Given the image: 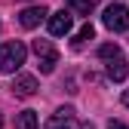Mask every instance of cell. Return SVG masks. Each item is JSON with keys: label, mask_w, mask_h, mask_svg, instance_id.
<instances>
[{"label": "cell", "mask_w": 129, "mask_h": 129, "mask_svg": "<svg viewBox=\"0 0 129 129\" xmlns=\"http://www.w3.org/2000/svg\"><path fill=\"white\" fill-rule=\"evenodd\" d=\"M37 126H40L37 111H19L15 114V129H37Z\"/></svg>", "instance_id": "obj_9"}, {"label": "cell", "mask_w": 129, "mask_h": 129, "mask_svg": "<svg viewBox=\"0 0 129 129\" xmlns=\"http://www.w3.org/2000/svg\"><path fill=\"white\" fill-rule=\"evenodd\" d=\"M99 55L105 58L108 77L117 80V83H123L126 74H129V68H126V58H123V52H120V46H117V43H105V46H99Z\"/></svg>", "instance_id": "obj_2"}, {"label": "cell", "mask_w": 129, "mask_h": 129, "mask_svg": "<svg viewBox=\"0 0 129 129\" xmlns=\"http://www.w3.org/2000/svg\"><path fill=\"white\" fill-rule=\"evenodd\" d=\"M46 15H49V9H46L43 3H37V6H25V9L19 12V25L31 31V28H37V25L46 19Z\"/></svg>", "instance_id": "obj_5"}, {"label": "cell", "mask_w": 129, "mask_h": 129, "mask_svg": "<svg viewBox=\"0 0 129 129\" xmlns=\"http://www.w3.org/2000/svg\"><path fill=\"white\" fill-rule=\"evenodd\" d=\"M108 129H129V126L120 123V120H108Z\"/></svg>", "instance_id": "obj_12"}, {"label": "cell", "mask_w": 129, "mask_h": 129, "mask_svg": "<svg viewBox=\"0 0 129 129\" xmlns=\"http://www.w3.org/2000/svg\"><path fill=\"white\" fill-rule=\"evenodd\" d=\"M64 3H68L74 12H83V15H89V12L95 9V3H99V0H64Z\"/></svg>", "instance_id": "obj_11"}, {"label": "cell", "mask_w": 129, "mask_h": 129, "mask_svg": "<svg viewBox=\"0 0 129 129\" xmlns=\"http://www.w3.org/2000/svg\"><path fill=\"white\" fill-rule=\"evenodd\" d=\"M80 129H92V123H83V126H80Z\"/></svg>", "instance_id": "obj_14"}, {"label": "cell", "mask_w": 129, "mask_h": 129, "mask_svg": "<svg viewBox=\"0 0 129 129\" xmlns=\"http://www.w3.org/2000/svg\"><path fill=\"white\" fill-rule=\"evenodd\" d=\"M31 49H34L37 61H40V71L43 74H52L55 71V64H58V52H55V46L49 40H34L31 43Z\"/></svg>", "instance_id": "obj_3"}, {"label": "cell", "mask_w": 129, "mask_h": 129, "mask_svg": "<svg viewBox=\"0 0 129 129\" xmlns=\"http://www.w3.org/2000/svg\"><path fill=\"white\" fill-rule=\"evenodd\" d=\"M71 123H74V108H58L55 114L46 120L43 129H71Z\"/></svg>", "instance_id": "obj_7"}, {"label": "cell", "mask_w": 129, "mask_h": 129, "mask_svg": "<svg viewBox=\"0 0 129 129\" xmlns=\"http://www.w3.org/2000/svg\"><path fill=\"white\" fill-rule=\"evenodd\" d=\"M25 58H28V49H25L22 40L0 43V74H15L25 64Z\"/></svg>", "instance_id": "obj_1"}, {"label": "cell", "mask_w": 129, "mask_h": 129, "mask_svg": "<svg viewBox=\"0 0 129 129\" xmlns=\"http://www.w3.org/2000/svg\"><path fill=\"white\" fill-rule=\"evenodd\" d=\"M12 92L19 95V99H31V95L37 92V77H31V74H19L12 80Z\"/></svg>", "instance_id": "obj_6"}, {"label": "cell", "mask_w": 129, "mask_h": 129, "mask_svg": "<svg viewBox=\"0 0 129 129\" xmlns=\"http://www.w3.org/2000/svg\"><path fill=\"white\" fill-rule=\"evenodd\" d=\"M71 25H74V22H71V15L64 12V9L49 15V34H52V37H61V34H68V31H71Z\"/></svg>", "instance_id": "obj_8"}, {"label": "cell", "mask_w": 129, "mask_h": 129, "mask_svg": "<svg viewBox=\"0 0 129 129\" xmlns=\"http://www.w3.org/2000/svg\"><path fill=\"white\" fill-rule=\"evenodd\" d=\"M123 105H126V108H129V89H126V92H123Z\"/></svg>", "instance_id": "obj_13"}, {"label": "cell", "mask_w": 129, "mask_h": 129, "mask_svg": "<svg viewBox=\"0 0 129 129\" xmlns=\"http://www.w3.org/2000/svg\"><path fill=\"white\" fill-rule=\"evenodd\" d=\"M102 22H105V28L108 31H129V9L123 6V3H111L108 9H105V15H102Z\"/></svg>", "instance_id": "obj_4"}, {"label": "cell", "mask_w": 129, "mask_h": 129, "mask_svg": "<svg viewBox=\"0 0 129 129\" xmlns=\"http://www.w3.org/2000/svg\"><path fill=\"white\" fill-rule=\"evenodd\" d=\"M0 126H3V120H0Z\"/></svg>", "instance_id": "obj_15"}, {"label": "cell", "mask_w": 129, "mask_h": 129, "mask_svg": "<svg viewBox=\"0 0 129 129\" xmlns=\"http://www.w3.org/2000/svg\"><path fill=\"white\" fill-rule=\"evenodd\" d=\"M92 37H95V28H92V25L86 22L83 28H80V31H77V37L71 40V46H74V49H80V46H83L86 40H92Z\"/></svg>", "instance_id": "obj_10"}]
</instances>
